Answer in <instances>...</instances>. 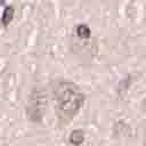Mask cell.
Listing matches in <instances>:
<instances>
[{"label":"cell","mask_w":146,"mask_h":146,"mask_svg":"<svg viewBox=\"0 0 146 146\" xmlns=\"http://www.w3.org/2000/svg\"><path fill=\"white\" fill-rule=\"evenodd\" d=\"M52 96L58 115L67 121L80 112L86 99L80 87L68 80L56 81L52 86Z\"/></svg>","instance_id":"6da1fadb"},{"label":"cell","mask_w":146,"mask_h":146,"mask_svg":"<svg viewBox=\"0 0 146 146\" xmlns=\"http://www.w3.org/2000/svg\"><path fill=\"white\" fill-rule=\"evenodd\" d=\"M144 146H146V137H145V139H144Z\"/></svg>","instance_id":"5b68a950"},{"label":"cell","mask_w":146,"mask_h":146,"mask_svg":"<svg viewBox=\"0 0 146 146\" xmlns=\"http://www.w3.org/2000/svg\"><path fill=\"white\" fill-rule=\"evenodd\" d=\"M90 29L88 27V25L86 24H81L76 27V34L78 36L82 38V39H89L90 38Z\"/></svg>","instance_id":"277c9868"},{"label":"cell","mask_w":146,"mask_h":146,"mask_svg":"<svg viewBox=\"0 0 146 146\" xmlns=\"http://www.w3.org/2000/svg\"><path fill=\"white\" fill-rule=\"evenodd\" d=\"M68 140L71 144H73L74 146H80L83 141H84V132L80 129L78 130H73L71 133H70V137H68Z\"/></svg>","instance_id":"3957f363"},{"label":"cell","mask_w":146,"mask_h":146,"mask_svg":"<svg viewBox=\"0 0 146 146\" xmlns=\"http://www.w3.org/2000/svg\"><path fill=\"white\" fill-rule=\"evenodd\" d=\"M43 100H44V98L42 97L41 92H34L32 95V99L30 100V107L27 110L31 120L35 121V120L41 119V116H42L41 111H42Z\"/></svg>","instance_id":"7a4b0ae2"}]
</instances>
